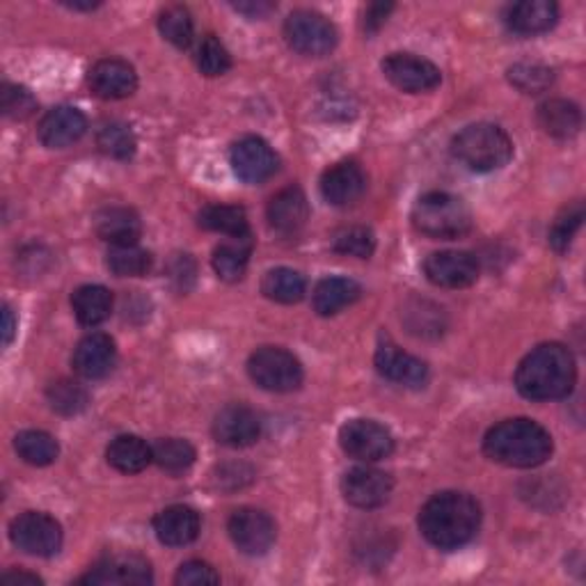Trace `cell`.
I'll return each instance as SVG.
<instances>
[{
  "label": "cell",
  "instance_id": "24",
  "mask_svg": "<svg viewBox=\"0 0 586 586\" xmlns=\"http://www.w3.org/2000/svg\"><path fill=\"white\" fill-rule=\"evenodd\" d=\"M505 21L516 35L532 37L552 31L560 21V8L552 0H522L509 8Z\"/></svg>",
  "mask_w": 586,
  "mask_h": 586
},
{
  "label": "cell",
  "instance_id": "16",
  "mask_svg": "<svg viewBox=\"0 0 586 586\" xmlns=\"http://www.w3.org/2000/svg\"><path fill=\"white\" fill-rule=\"evenodd\" d=\"M115 362H118L115 342L110 334H103V332H92L88 334V338H82L71 357L74 372L80 378H88V380L106 378L110 372H113Z\"/></svg>",
  "mask_w": 586,
  "mask_h": 586
},
{
  "label": "cell",
  "instance_id": "5",
  "mask_svg": "<svg viewBox=\"0 0 586 586\" xmlns=\"http://www.w3.org/2000/svg\"><path fill=\"white\" fill-rule=\"evenodd\" d=\"M412 225L431 239H461L472 230V211L452 192H427L412 207Z\"/></svg>",
  "mask_w": 586,
  "mask_h": 586
},
{
  "label": "cell",
  "instance_id": "3",
  "mask_svg": "<svg viewBox=\"0 0 586 586\" xmlns=\"http://www.w3.org/2000/svg\"><path fill=\"white\" fill-rule=\"evenodd\" d=\"M552 435L524 417L499 422L484 438L486 456L507 467H539L552 456Z\"/></svg>",
  "mask_w": 586,
  "mask_h": 586
},
{
  "label": "cell",
  "instance_id": "14",
  "mask_svg": "<svg viewBox=\"0 0 586 586\" xmlns=\"http://www.w3.org/2000/svg\"><path fill=\"white\" fill-rule=\"evenodd\" d=\"M154 579L152 566L137 554H113L101 560L88 575H82L80 584L92 586H143Z\"/></svg>",
  "mask_w": 586,
  "mask_h": 586
},
{
  "label": "cell",
  "instance_id": "13",
  "mask_svg": "<svg viewBox=\"0 0 586 586\" xmlns=\"http://www.w3.org/2000/svg\"><path fill=\"white\" fill-rule=\"evenodd\" d=\"M232 167L241 181L245 184H264L277 173V154L273 147L257 135H245L232 147Z\"/></svg>",
  "mask_w": 586,
  "mask_h": 586
},
{
  "label": "cell",
  "instance_id": "8",
  "mask_svg": "<svg viewBox=\"0 0 586 586\" xmlns=\"http://www.w3.org/2000/svg\"><path fill=\"white\" fill-rule=\"evenodd\" d=\"M10 539L25 554L53 556L63 548V527L46 513L27 511L10 524Z\"/></svg>",
  "mask_w": 586,
  "mask_h": 586
},
{
  "label": "cell",
  "instance_id": "18",
  "mask_svg": "<svg viewBox=\"0 0 586 586\" xmlns=\"http://www.w3.org/2000/svg\"><path fill=\"white\" fill-rule=\"evenodd\" d=\"M213 435L220 444L241 450V446H250L259 440L262 422L257 412L245 406H228L215 414Z\"/></svg>",
  "mask_w": 586,
  "mask_h": 586
},
{
  "label": "cell",
  "instance_id": "26",
  "mask_svg": "<svg viewBox=\"0 0 586 586\" xmlns=\"http://www.w3.org/2000/svg\"><path fill=\"white\" fill-rule=\"evenodd\" d=\"M360 296L362 289L355 280H349V277H325L312 294V305L317 314L334 317L351 307Z\"/></svg>",
  "mask_w": 586,
  "mask_h": 586
},
{
  "label": "cell",
  "instance_id": "11",
  "mask_svg": "<svg viewBox=\"0 0 586 586\" xmlns=\"http://www.w3.org/2000/svg\"><path fill=\"white\" fill-rule=\"evenodd\" d=\"M228 532L234 545L247 556L266 554L277 537L273 518L259 509H250V507L232 513L228 522Z\"/></svg>",
  "mask_w": 586,
  "mask_h": 586
},
{
  "label": "cell",
  "instance_id": "46",
  "mask_svg": "<svg viewBox=\"0 0 586 586\" xmlns=\"http://www.w3.org/2000/svg\"><path fill=\"white\" fill-rule=\"evenodd\" d=\"M234 8L243 14H247L250 19H264L266 14H270L275 10V5H270V3H239Z\"/></svg>",
  "mask_w": 586,
  "mask_h": 586
},
{
  "label": "cell",
  "instance_id": "6",
  "mask_svg": "<svg viewBox=\"0 0 586 586\" xmlns=\"http://www.w3.org/2000/svg\"><path fill=\"white\" fill-rule=\"evenodd\" d=\"M247 374L266 392H294L302 385L300 360L280 346H262L247 360Z\"/></svg>",
  "mask_w": 586,
  "mask_h": 586
},
{
  "label": "cell",
  "instance_id": "32",
  "mask_svg": "<svg viewBox=\"0 0 586 586\" xmlns=\"http://www.w3.org/2000/svg\"><path fill=\"white\" fill-rule=\"evenodd\" d=\"M14 450L19 454V458H23L27 465H35V467H44L55 463L60 454V446L58 440L53 435L44 433V431H23L14 438Z\"/></svg>",
  "mask_w": 586,
  "mask_h": 586
},
{
  "label": "cell",
  "instance_id": "38",
  "mask_svg": "<svg viewBox=\"0 0 586 586\" xmlns=\"http://www.w3.org/2000/svg\"><path fill=\"white\" fill-rule=\"evenodd\" d=\"M158 31H161L165 42H170L177 48H188L192 44V35H195L190 12L186 8H179V5L163 10L161 19H158Z\"/></svg>",
  "mask_w": 586,
  "mask_h": 586
},
{
  "label": "cell",
  "instance_id": "27",
  "mask_svg": "<svg viewBox=\"0 0 586 586\" xmlns=\"http://www.w3.org/2000/svg\"><path fill=\"white\" fill-rule=\"evenodd\" d=\"M539 124L548 135L568 141V137H575L582 129V113L573 101L550 99L539 108Z\"/></svg>",
  "mask_w": 586,
  "mask_h": 586
},
{
  "label": "cell",
  "instance_id": "21",
  "mask_svg": "<svg viewBox=\"0 0 586 586\" xmlns=\"http://www.w3.org/2000/svg\"><path fill=\"white\" fill-rule=\"evenodd\" d=\"M90 88L99 99L106 101L126 99L137 88V76L129 63L106 58L90 69Z\"/></svg>",
  "mask_w": 586,
  "mask_h": 586
},
{
  "label": "cell",
  "instance_id": "33",
  "mask_svg": "<svg viewBox=\"0 0 586 586\" xmlns=\"http://www.w3.org/2000/svg\"><path fill=\"white\" fill-rule=\"evenodd\" d=\"M106 264L118 277H143L152 268V255L137 243L110 245Z\"/></svg>",
  "mask_w": 586,
  "mask_h": 586
},
{
  "label": "cell",
  "instance_id": "25",
  "mask_svg": "<svg viewBox=\"0 0 586 586\" xmlns=\"http://www.w3.org/2000/svg\"><path fill=\"white\" fill-rule=\"evenodd\" d=\"M95 228L97 234L110 245H126V243H137V239H141L143 222L133 209L108 207L97 215Z\"/></svg>",
  "mask_w": 586,
  "mask_h": 586
},
{
  "label": "cell",
  "instance_id": "17",
  "mask_svg": "<svg viewBox=\"0 0 586 586\" xmlns=\"http://www.w3.org/2000/svg\"><path fill=\"white\" fill-rule=\"evenodd\" d=\"M376 369L387 380H395L408 387H420L429 378V369L424 362L401 351L389 338H383L376 349Z\"/></svg>",
  "mask_w": 586,
  "mask_h": 586
},
{
  "label": "cell",
  "instance_id": "48",
  "mask_svg": "<svg viewBox=\"0 0 586 586\" xmlns=\"http://www.w3.org/2000/svg\"><path fill=\"white\" fill-rule=\"evenodd\" d=\"M14 330H16V321H14V312L5 305L3 307V344L10 346L14 340Z\"/></svg>",
  "mask_w": 586,
  "mask_h": 586
},
{
  "label": "cell",
  "instance_id": "37",
  "mask_svg": "<svg viewBox=\"0 0 586 586\" xmlns=\"http://www.w3.org/2000/svg\"><path fill=\"white\" fill-rule=\"evenodd\" d=\"M46 399L51 403V408L60 414H78L88 408L90 397H88V389L74 383V380H58V383H51L46 389Z\"/></svg>",
  "mask_w": 586,
  "mask_h": 586
},
{
  "label": "cell",
  "instance_id": "40",
  "mask_svg": "<svg viewBox=\"0 0 586 586\" xmlns=\"http://www.w3.org/2000/svg\"><path fill=\"white\" fill-rule=\"evenodd\" d=\"M584 220V204L575 202L568 209L560 213V218L554 220V225L550 230V245L556 250V253H566L568 245L573 243V236L582 228Z\"/></svg>",
  "mask_w": 586,
  "mask_h": 586
},
{
  "label": "cell",
  "instance_id": "30",
  "mask_svg": "<svg viewBox=\"0 0 586 586\" xmlns=\"http://www.w3.org/2000/svg\"><path fill=\"white\" fill-rule=\"evenodd\" d=\"M198 222L202 230L225 234L234 241L250 239V222L247 213L241 207H228V204H211L200 211Z\"/></svg>",
  "mask_w": 586,
  "mask_h": 586
},
{
  "label": "cell",
  "instance_id": "10",
  "mask_svg": "<svg viewBox=\"0 0 586 586\" xmlns=\"http://www.w3.org/2000/svg\"><path fill=\"white\" fill-rule=\"evenodd\" d=\"M383 74L385 78L392 82L395 88L420 95V92H431L440 86L442 71L427 58L412 53H392L383 60Z\"/></svg>",
  "mask_w": 586,
  "mask_h": 586
},
{
  "label": "cell",
  "instance_id": "36",
  "mask_svg": "<svg viewBox=\"0 0 586 586\" xmlns=\"http://www.w3.org/2000/svg\"><path fill=\"white\" fill-rule=\"evenodd\" d=\"M97 145H99V150L106 156L126 161V158H131L135 154L137 141H135V133L131 131L129 124H124V122H108L97 133Z\"/></svg>",
  "mask_w": 586,
  "mask_h": 586
},
{
  "label": "cell",
  "instance_id": "44",
  "mask_svg": "<svg viewBox=\"0 0 586 586\" xmlns=\"http://www.w3.org/2000/svg\"><path fill=\"white\" fill-rule=\"evenodd\" d=\"M175 582L179 586H204V584H218L220 575L213 571V566L204 564V562H186Z\"/></svg>",
  "mask_w": 586,
  "mask_h": 586
},
{
  "label": "cell",
  "instance_id": "12",
  "mask_svg": "<svg viewBox=\"0 0 586 586\" xmlns=\"http://www.w3.org/2000/svg\"><path fill=\"white\" fill-rule=\"evenodd\" d=\"M429 283L442 289H465L477 283L479 262L463 250H442L424 262Z\"/></svg>",
  "mask_w": 586,
  "mask_h": 586
},
{
  "label": "cell",
  "instance_id": "20",
  "mask_svg": "<svg viewBox=\"0 0 586 586\" xmlns=\"http://www.w3.org/2000/svg\"><path fill=\"white\" fill-rule=\"evenodd\" d=\"M367 188V177L357 163L344 161L328 167L321 177V195L332 207L353 204Z\"/></svg>",
  "mask_w": 586,
  "mask_h": 586
},
{
  "label": "cell",
  "instance_id": "1",
  "mask_svg": "<svg viewBox=\"0 0 586 586\" xmlns=\"http://www.w3.org/2000/svg\"><path fill=\"white\" fill-rule=\"evenodd\" d=\"M482 527L479 501L467 493L446 490L431 497L420 511V532L438 550H458Z\"/></svg>",
  "mask_w": 586,
  "mask_h": 586
},
{
  "label": "cell",
  "instance_id": "43",
  "mask_svg": "<svg viewBox=\"0 0 586 586\" xmlns=\"http://www.w3.org/2000/svg\"><path fill=\"white\" fill-rule=\"evenodd\" d=\"M0 108H3V113L12 120H25L35 113L37 101L31 95V90L5 82L3 92H0Z\"/></svg>",
  "mask_w": 586,
  "mask_h": 586
},
{
  "label": "cell",
  "instance_id": "23",
  "mask_svg": "<svg viewBox=\"0 0 586 586\" xmlns=\"http://www.w3.org/2000/svg\"><path fill=\"white\" fill-rule=\"evenodd\" d=\"M154 532L163 545H188L200 537V516L198 511L184 505L167 507L154 518Z\"/></svg>",
  "mask_w": 586,
  "mask_h": 586
},
{
  "label": "cell",
  "instance_id": "9",
  "mask_svg": "<svg viewBox=\"0 0 586 586\" xmlns=\"http://www.w3.org/2000/svg\"><path fill=\"white\" fill-rule=\"evenodd\" d=\"M340 444L351 458L365 463L383 461L395 452L392 433L374 420H351L344 424L340 431Z\"/></svg>",
  "mask_w": 586,
  "mask_h": 586
},
{
  "label": "cell",
  "instance_id": "35",
  "mask_svg": "<svg viewBox=\"0 0 586 586\" xmlns=\"http://www.w3.org/2000/svg\"><path fill=\"white\" fill-rule=\"evenodd\" d=\"M152 454H154V463L170 474L186 472L195 463V458H198V454H195V450H192V444L188 440H181V438L158 440L152 446Z\"/></svg>",
  "mask_w": 586,
  "mask_h": 586
},
{
  "label": "cell",
  "instance_id": "29",
  "mask_svg": "<svg viewBox=\"0 0 586 586\" xmlns=\"http://www.w3.org/2000/svg\"><path fill=\"white\" fill-rule=\"evenodd\" d=\"M71 307L78 323L95 328L101 325L113 312V294L101 285H86L74 291Z\"/></svg>",
  "mask_w": 586,
  "mask_h": 586
},
{
  "label": "cell",
  "instance_id": "19",
  "mask_svg": "<svg viewBox=\"0 0 586 586\" xmlns=\"http://www.w3.org/2000/svg\"><path fill=\"white\" fill-rule=\"evenodd\" d=\"M88 131V120L74 106H58L48 110L40 122V141L48 150H65L78 143Z\"/></svg>",
  "mask_w": 586,
  "mask_h": 586
},
{
  "label": "cell",
  "instance_id": "31",
  "mask_svg": "<svg viewBox=\"0 0 586 586\" xmlns=\"http://www.w3.org/2000/svg\"><path fill=\"white\" fill-rule=\"evenodd\" d=\"M262 291L266 298L275 302L294 305L305 298L307 283H305V277L294 268H273L264 275Z\"/></svg>",
  "mask_w": 586,
  "mask_h": 586
},
{
  "label": "cell",
  "instance_id": "4",
  "mask_svg": "<svg viewBox=\"0 0 586 586\" xmlns=\"http://www.w3.org/2000/svg\"><path fill=\"white\" fill-rule=\"evenodd\" d=\"M452 152L472 173H495L511 161L513 143L505 129L479 122L454 137Z\"/></svg>",
  "mask_w": 586,
  "mask_h": 586
},
{
  "label": "cell",
  "instance_id": "41",
  "mask_svg": "<svg viewBox=\"0 0 586 586\" xmlns=\"http://www.w3.org/2000/svg\"><path fill=\"white\" fill-rule=\"evenodd\" d=\"M198 67L204 76H222L232 67V55L218 37L207 35L198 48Z\"/></svg>",
  "mask_w": 586,
  "mask_h": 586
},
{
  "label": "cell",
  "instance_id": "28",
  "mask_svg": "<svg viewBox=\"0 0 586 586\" xmlns=\"http://www.w3.org/2000/svg\"><path fill=\"white\" fill-rule=\"evenodd\" d=\"M106 458L118 472L137 474L154 461V454H152V446L143 438L118 435L113 442L108 444Z\"/></svg>",
  "mask_w": 586,
  "mask_h": 586
},
{
  "label": "cell",
  "instance_id": "47",
  "mask_svg": "<svg viewBox=\"0 0 586 586\" xmlns=\"http://www.w3.org/2000/svg\"><path fill=\"white\" fill-rule=\"evenodd\" d=\"M0 582H3V584H27V586H37V584H42V577H37V575H31V573H16V571H12V573H5L3 577H0Z\"/></svg>",
  "mask_w": 586,
  "mask_h": 586
},
{
  "label": "cell",
  "instance_id": "2",
  "mask_svg": "<svg viewBox=\"0 0 586 586\" xmlns=\"http://www.w3.org/2000/svg\"><path fill=\"white\" fill-rule=\"evenodd\" d=\"M577 383L575 357L564 344H541L516 372L518 392L529 401L564 399Z\"/></svg>",
  "mask_w": 586,
  "mask_h": 586
},
{
  "label": "cell",
  "instance_id": "22",
  "mask_svg": "<svg viewBox=\"0 0 586 586\" xmlns=\"http://www.w3.org/2000/svg\"><path fill=\"white\" fill-rule=\"evenodd\" d=\"M266 215H268L270 228L277 234H285V236L298 234L305 228L307 218H310V207H307L305 192L298 186H289L277 195H273Z\"/></svg>",
  "mask_w": 586,
  "mask_h": 586
},
{
  "label": "cell",
  "instance_id": "42",
  "mask_svg": "<svg viewBox=\"0 0 586 586\" xmlns=\"http://www.w3.org/2000/svg\"><path fill=\"white\" fill-rule=\"evenodd\" d=\"M509 80L524 95H539L552 86V69L543 65H516L509 69Z\"/></svg>",
  "mask_w": 586,
  "mask_h": 586
},
{
  "label": "cell",
  "instance_id": "39",
  "mask_svg": "<svg viewBox=\"0 0 586 586\" xmlns=\"http://www.w3.org/2000/svg\"><path fill=\"white\" fill-rule=\"evenodd\" d=\"M332 250L340 255L357 257V259H369L376 250V236L369 228H344L332 239Z\"/></svg>",
  "mask_w": 586,
  "mask_h": 586
},
{
  "label": "cell",
  "instance_id": "15",
  "mask_svg": "<svg viewBox=\"0 0 586 586\" xmlns=\"http://www.w3.org/2000/svg\"><path fill=\"white\" fill-rule=\"evenodd\" d=\"M342 490L349 505L357 509H378L392 495V477L376 467H353L344 474Z\"/></svg>",
  "mask_w": 586,
  "mask_h": 586
},
{
  "label": "cell",
  "instance_id": "34",
  "mask_svg": "<svg viewBox=\"0 0 586 586\" xmlns=\"http://www.w3.org/2000/svg\"><path fill=\"white\" fill-rule=\"evenodd\" d=\"M247 262H250V239L222 243L213 253V268L220 280L225 283H239L247 270Z\"/></svg>",
  "mask_w": 586,
  "mask_h": 586
},
{
  "label": "cell",
  "instance_id": "7",
  "mask_svg": "<svg viewBox=\"0 0 586 586\" xmlns=\"http://www.w3.org/2000/svg\"><path fill=\"white\" fill-rule=\"evenodd\" d=\"M285 40L296 53L321 58L338 46L340 35L328 16L314 10H296L285 21Z\"/></svg>",
  "mask_w": 586,
  "mask_h": 586
},
{
  "label": "cell",
  "instance_id": "45",
  "mask_svg": "<svg viewBox=\"0 0 586 586\" xmlns=\"http://www.w3.org/2000/svg\"><path fill=\"white\" fill-rule=\"evenodd\" d=\"M395 10L392 3H374L367 8L365 12V27H367V33H376L378 27L387 21L389 12Z\"/></svg>",
  "mask_w": 586,
  "mask_h": 586
}]
</instances>
